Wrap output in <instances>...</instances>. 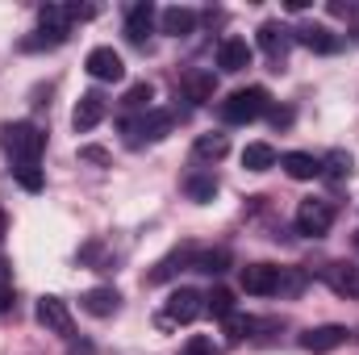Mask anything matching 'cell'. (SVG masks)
Here are the masks:
<instances>
[{"label":"cell","mask_w":359,"mask_h":355,"mask_svg":"<svg viewBox=\"0 0 359 355\" xmlns=\"http://www.w3.org/2000/svg\"><path fill=\"white\" fill-rule=\"evenodd\" d=\"M322 280L339 297H359V264H326L322 267Z\"/></svg>","instance_id":"7c38bea8"},{"label":"cell","mask_w":359,"mask_h":355,"mask_svg":"<svg viewBox=\"0 0 359 355\" xmlns=\"http://www.w3.org/2000/svg\"><path fill=\"white\" fill-rule=\"evenodd\" d=\"M201 314H205V297H201L196 288H176V293L168 297L163 314H159V326H188V322H196Z\"/></svg>","instance_id":"277c9868"},{"label":"cell","mask_w":359,"mask_h":355,"mask_svg":"<svg viewBox=\"0 0 359 355\" xmlns=\"http://www.w3.org/2000/svg\"><path fill=\"white\" fill-rule=\"evenodd\" d=\"M243 168L247 172H268V168H276V151H271L268 142H251L243 151Z\"/></svg>","instance_id":"ffe728a7"},{"label":"cell","mask_w":359,"mask_h":355,"mask_svg":"<svg viewBox=\"0 0 359 355\" xmlns=\"http://www.w3.org/2000/svg\"><path fill=\"white\" fill-rule=\"evenodd\" d=\"M13 176H17V184H21L25 192H42V188H46V176H42L38 163H21V168H13Z\"/></svg>","instance_id":"484cf974"},{"label":"cell","mask_w":359,"mask_h":355,"mask_svg":"<svg viewBox=\"0 0 359 355\" xmlns=\"http://www.w3.org/2000/svg\"><path fill=\"white\" fill-rule=\"evenodd\" d=\"M351 168H355V163H351V155H347V151H330V155L322 159V172H326L330 180H347V176H351Z\"/></svg>","instance_id":"d4e9b609"},{"label":"cell","mask_w":359,"mask_h":355,"mask_svg":"<svg viewBox=\"0 0 359 355\" xmlns=\"http://www.w3.org/2000/svg\"><path fill=\"white\" fill-rule=\"evenodd\" d=\"M104 109H109V100H104L100 92H84V96H80V105H76V113H72L76 134L96 130V126H100V117H104Z\"/></svg>","instance_id":"9c48e42d"},{"label":"cell","mask_w":359,"mask_h":355,"mask_svg":"<svg viewBox=\"0 0 359 355\" xmlns=\"http://www.w3.org/2000/svg\"><path fill=\"white\" fill-rule=\"evenodd\" d=\"M38 322H42L50 335H72V309H67V301L42 297V301H38Z\"/></svg>","instance_id":"8fae6325"},{"label":"cell","mask_w":359,"mask_h":355,"mask_svg":"<svg viewBox=\"0 0 359 355\" xmlns=\"http://www.w3.org/2000/svg\"><path fill=\"white\" fill-rule=\"evenodd\" d=\"M205 314H213V318H230V314H234V293H230V288H213V293L205 297Z\"/></svg>","instance_id":"cb8c5ba5"},{"label":"cell","mask_w":359,"mask_h":355,"mask_svg":"<svg viewBox=\"0 0 359 355\" xmlns=\"http://www.w3.org/2000/svg\"><path fill=\"white\" fill-rule=\"evenodd\" d=\"M184 192H188L192 201H201V205H205V201H213V196H217V180L205 176V172H201V176H188V180H184Z\"/></svg>","instance_id":"7402d4cb"},{"label":"cell","mask_w":359,"mask_h":355,"mask_svg":"<svg viewBox=\"0 0 359 355\" xmlns=\"http://www.w3.org/2000/svg\"><path fill=\"white\" fill-rule=\"evenodd\" d=\"M168 134H172V113H163V109H147L142 117L126 121V142H130V147H142V142H163Z\"/></svg>","instance_id":"3957f363"},{"label":"cell","mask_w":359,"mask_h":355,"mask_svg":"<svg viewBox=\"0 0 359 355\" xmlns=\"http://www.w3.org/2000/svg\"><path fill=\"white\" fill-rule=\"evenodd\" d=\"M4 234H8V217H4V209H0V243H4Z\"/></svg>","instance_id":"1f68e13d"},{"label":"cell","mask_w":359,"mask_h":355,"mask_svg":"<svg viewBox=\"0 0 359 355\" xmlns=\"http://www.w3.org/2000/svg\"><path fill=\"white\" fill-rule=\"evenodd\" d=\"M330 226H334V209H330V201H301L297 205V234H305V239H322V234H330Z\"/></svg>","instance_id":"5b68a950"},{"label":"cell","mask_w":359,"mask_h":355,"mask_svg":"<svg viewBox=\"0 0 359 355\" xmlns=\"http://www.w3.org/2000/svg\"><path fill=\"white\" fill-rule=\"evenodd\" d=\"M226 151H230V138H226V134H201V138L192 142V155H196V159H213V163H217Z\"/></svg>","instance_id":"d6986e66"},{"label":"cell","mask_w":359,"mask_h":355,"mask_svg":"<svg viewBox=\"0 0 359 355\" xmlns=\"http://www.w3.org/2000/svg\"><path fill=\"white\" fill-rule=\"evenodd\" d=\"M151 25H155V8H151V4H134L130 17H126V38H130L134 46H142V42L151 38Z\"/></svg>","instance_id":"e0dca14e"},{"label":"cell","mask_w":359,"mask_h":355,"mask_svg":"<svg viewBox=\"0 0 359 355\" xmlns=\"http://www.w3.org/2000/svg\"><path fill=\"white\" fill-rule=\"evenodd\" d=\"M243 288L251 293V297H271V293H280V284H284V276H280V267L271 264H251L243 267Z\"/></svg>","instance_id":"ba28073f"},{"label":"cell","mask_w":359,"mask_h":355,"mask_svg":"<svg viewBox=\"0 0 359 355\" xmlns=\"http://www.w3.org/2000/svg\"><path fill=\"white\" fill-rule=\"evenodd\" d=\"M0 284H8V264H0Z\"/></svg>","instance_id":"d6a6232c"},{"label":"cell","mask_w":359,"mask_h":355,"mask_svg":"<svg viewBox=\"0 0 359 355\" xmlns=\"http://www.w3.org/2000/svg\"><path fill=\"white\" fill-rule=\"evenodd\" d=\"M292 34H297V42H301L305 51H313V55H334V51L343 46L330 25H301V29H292Z\"/></svg>","instance_id":"30bf717a"},{"label":"cell","mask_w":359,"mask_h":355,"mask_svg":"<svg viewBox=\"0 0 359 355\" xmlns=\"http://www.w3.org/2000/svg\"><path fill=\"white\" fill-rule=\"evenodd\" d=\"M184 355H222V351H217V343H213V339L192 335V339H188V347H184Z\"/></svg>","instance_id":"83f0119b"},{"label":"cell","mask_w":359,"mask_h":355,"mask_svg":"<svg viewBox=\"0 0 359 355\" xmlns=\"http://www.w3.org/2000/svg\"><path fill=\"white\" fill-rule=\"evenodd\" d=\"M13 309V284H0V314Z\"/></svg>","instance_id":"f1b7e54d"},{"label":"cell","mask_w":359,"mask_h":355,"mask_svg":"<svg viewBox=\"0 0 359 355\" xmlns=\"http://www.w3.org/2000/svg\"><path fill=\"white\" fill-rule=\"evenodd\" d=\"M80 305H84V314H92V318H113L117 305H121V297H117V288H88L80 297Z\"/></svg>","instance_id":"9a60e30c"},{"label":"cell","mask_w":359,"mask_h":355,"mask_svg":"<svg viewBox=\"0 0 359 355\" xmlns=\"http://www.w3.org/2000/svg\"><path fill=\"white\" fill-rule=\"evenodd\" d=\"M151 96H155V88L142 80V84H130V88H126L121 105H126V109H147V100H151Z\"/></svg>","instance_id":"4316f807"},{"label":"cell","mask_w":359,"mask_h":355,"mask_svg":"<svg viewBox=\"0 0 359 355\" xmlns=\"http://www.w3.org/2000/svg\"><path fill=\"white\" fill-rule=\"evenodd\" d=\"M217 67L222 72H247L251 67V46L243 38H222L217 46Z\"/></svg>","instance_id":"4fadbf2b"},{"label":"cell","mask_w":359,"mask_h":355,"mask_svg":"<svg viewBox=\"0 0 359 355\" xmlns=\"http://www.w3.org/2000/svg\"><path fill=\"white\" fill-rule=\"evenodd\" d=\"M84 67H88L92 80H104V84H117V80L126 76V63H121V55H117L113 46H92L88 59H84Z\"/></svg>","instance_id":"8992f818"},{"label":"cell","mask_w":359,"mask_h":355,"mask_svg":"<svg viewBox=\"0 0 359 355\" xmlns=\"http://www.w3.org/2000/svg\"><path fill=\"white\" fill-rule=\"evenodd\" d=\"M184 88H188V100H196V105H205V100H213V76L209 72H196V76H188L184 80Z\"/></svg>","instance_id":"44dd1931"},{"label":"cell","mask_w":359,"mask_h":355,"mask_svg":"<svg viewBox=\"0 0 359 355\" xmlns=\"http://www.w3.org/2000/svg\"><path fill=\"white\" fill-rule=\"evenodd\" d=\"M0 147H4V155L17 168L21 163H38L42 151H46V134L38 126H29V121H8V126H0Z\"/></svg>","instance_id":"6da1fadb"},{"label":"cell","mask_w":359,"mask_h":355,"mask_svg":"<svg viewBox=\"0 0 359 355\" xmlns=\"http://www.w3.org/2000/svg\"><path fill=\"white\" fill-rule=\"evenodd\" d=\"M268 105H271L268 88H238V92H230V96L222 100V121H230V126H247V121L264 117Z\"/></svg>","instance_id":"7a4b0ae2"},{"label":"cell","mask_w":359,"mask_h":355,"mask_svg":"<svg viewBox=\"0 0 359 355\" xmlns=\"http://www.w3.org/2000/svg\"><path fill=\"white\" fill-rule=\"evenodd\" d=\"M84 159H92V163H104L109 155H104V151H96V147H88V151H84Z\"/></svg>","instance_id":"4dcf8cb0"},{"label":"cell","mask_w":359,"mask_h":355,"mask_svg":"<svg viewBox=\"0 0 359 355\" xmlns=\"http://www.w3.org/2000/svg\"><path fill=\"white\" fill-rule=\"evenodd\" d=\"M347 339H351V330L339 326V322H330V326H313V330H305V335H301V347L313 351V355H326V351H339Z\"/></svg>","instance_id":"52a82bcc"},{"label":"cell","mask_w":359,"mask_h":355,"mask_svg":"<svg viewBox=\"0 0 359 355\" xmlns=\"http://www.w3.org/2000/svg\"><path fill=\"white\" fill-rule=\"evenodd\" d=\"M159 25H163V34H172V38H188V34L196 29V13H192L188 4H172V8L159 13Z\"/></svg>","instance_id":"5bb4252c"},{"label":"cell","mask_w":359,"mask_h":355,"mask_svg":"<svg viewBox=\"0 0 359 355\" xmlns=\"http://www.w3.org/2000/svg\"><path fill=\"white\" fill-rule=\"evenodd\" d=\"M280 168H284L292 180H313V176H322V159H313L309 151H288V155H280Z\"/></svg>","instance_id":"2e32d148"},{"label":"cell","mask_w":359,"mask_h":355,"mask_svg":"<svg viewBox=\"0 0 359 355\" xmlns=\"http://www.w3.org/2000/svg\"><path fill=\"white\" fill-rule=\"evenodd\" d=\"M288 42H292V38H288V29H284L280 21H264V25H259V46L268 51L271 59H284Z\"/></svg>","instance_id":"ac0fdd59"},{"label":"cell","mask_w":359,"mask_h":355,"mask_svg":"<svg viewBox=\"0 0 359 355\" xmlns=\"http://www.w3.org/2000/svg\"><path fill=\"white\" fill-rule=\"evenodd\" d=\"M271 121H276V126H288V121H292V113H288V109H271Z\"/></svg>","instance_id":"f546056e"},{"label":"cell","mask_w":359,"mask_h":355,"mask_svg":"<svg viewBox=\"0 0 359 355\" xmlns=\"http://www.w3.org/2000/svg\"><path fill=\"white\" fill-rule=\"evenodd\" d=\"M188 264H192V272H209V276H217V272H226L230 255H226V251H201V255H188Z\"/></svg>","instance_id":"603a6c76"}]
</instances>
